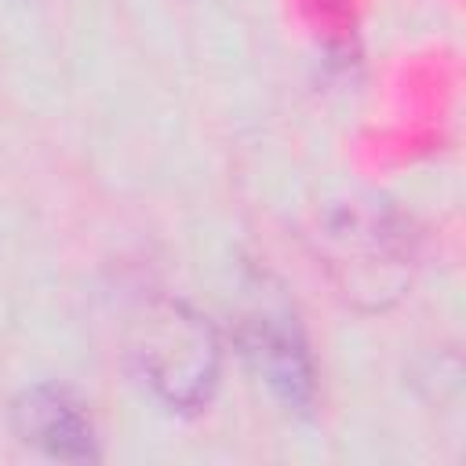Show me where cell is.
Returning a JSON list of instances; mask_svg holds the SVG:
<instances>
[{
  "mask_svg": "<svg viewBox=\"0 0 466 466\" xmlns=\"http://www.w3.org/2000/svg\"><path fill=\"white\" fill-rule=\"evenodd\" d=\"M127 357L142 386L178 415L204 411L222 371L215 324L178 299H149L127 331Z\"/></svg>",
  "mask_w": 466,
  "mask_h": 466,
  "instance_id": "6da1fadb",
  "label": "cell"
},
{
  "mask_svg": "<svg viewBox=\"0 0 466 466\" xmlns=\"http://www.w3.org/2000/svg\"><path fill=\"white\" fill-rule=\"evenodd\" d=\"M328 266L346 299L364 306H382L397 299L408 284V244L390 226V218L371 211H350L331 218L328 233Z\"/></svg>",
  "mask_w": 466,
  "mask_h": 466,
  "instance_id": "7a4b0ae2",
  "label": "cell"
},
{
  "mask_svg": "<svg viewBox=\"0 0 466 466\" xmlns=\"http://www.w3.org/2000/svg\"><path fill=\"white\" fill-rule=\"evenodd\" d=\"M11 430L22 444L58 462H95L98 433L87 404L62 382H33L11 400Z\"/></svg>",
  "mask_w": 466,
  "mask_h": 466,
  "instance_id": "3957f363",
  "label": "cell"
},
{
  "mask_svg": "<svg viewBox=\"0 0 466 466\" xmlns=\"http://www.w3.org/2000/svg\"><path fill=\"white\" fill-rule=\"evenodd\" d=\"M240 342H244V357L251 360L255 375L269 386V393L291 411H309L317 393L313 360L291 317L273 309L251 313L240 328Z\"/></svg>",
  "mask_w": 466,
  "mask_h": 466,
  "instance_id": "277c9868",
  "label": "cell"
}]
</instances>
